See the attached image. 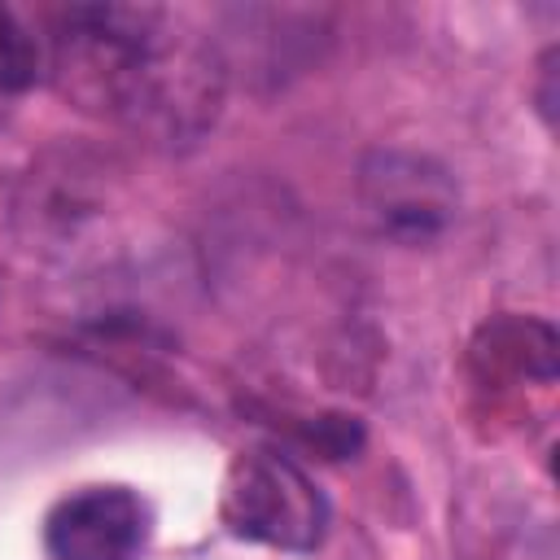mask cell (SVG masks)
<instances>
[{
  "label": "cell",
  "mask_w": 560,
  "mask_h": 560,
  "mask_svg": "<svg viewBox=\"0 0 560 560\" xmlns=\"http://www.w3.org/2000/svg\"><path fill=\"white\" fill-rule=\"evenodd\" d=\"M39 74H44L39 39L9 4H0V92H26L39 83Z\"/></svg>",
  "instance_id": "8992f818"
},
{
  "label": "cell",
  "mask_w": 560,
  "mask_h": 560,
  "mask_svg": "<svg viewBox=\"0 0 560 560\" xmlns=\"http://www.w3.org/2000/svg\"><path fill=\"white\" fill-rule=\"evenodd\" d=\"M48 74L74 109L179 149L214 127L228 57L158 4H66L52 13Z\"/></svg>",
  "instance_id": "6da1fadb"
},
{
  "label": "cell",
  "mask_w": 560,
  "mask_h": 560,
  "mask_svg": "<svg viewBox=\"0 0 560 560\" xmlns=\"http://www.w3.org/2000/svg\"><path fill=\"white\" fill-rule=\"evenodd\" d=\"M359 206L372 228L402 245H424L446 232L459 210L455 175L411 149H372L359 162Z\"/></svg>",
  "instance_id": "3957f363"
},
{
  "label": "cell",
  "mask_w": 560,
  "mask_h": 560,
  "mask_svg": "<svg viewBox=\"0 0 560 560\" xmlns=\"http://www.w3.org/2000/svg\"><path fill=\"white\" fill-rule=\"evenodd\" d=\"M149 542V503L127 486H88L61 499L44 525L52 560H140Z\"/></svg>",
  "instance_id": "277c9868"
},
{
  "label": "cell",
  "mask_w": 560,
  "mask_h": 560,
  "mask_svg": "<svg viewBox=\"0 0 560 560\" xmlns=\"http://www.w3.org/2000/svg\"><path fill=\"white\" fill-rule=\"evenodd\" d=\"M560 363L556 328L538 315H494L468 341V376L481 394H512V389H551Z\"/></svg>",
  "instance_id": "5b68a950"
},
{
  "label": "cell",
  "mask_w": 560,
  "mask_h": 560,
  "mask_svg": "<svg viewBox=\"0 0 560 560\" xmlns=\"http://www.w3.org/2000/svg\"><path fill=\"white\" fill-rule=\"evenodd\" d=\"M219 516L236 538L280 551H311L324 538L328 503L289 455L241 451L223 477Z\"/></svg>",
  "instance_id": "7a4b0ae2"
}]
</instances>
